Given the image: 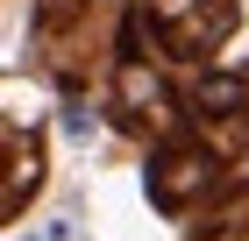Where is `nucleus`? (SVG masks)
Wrapping results in <instances>:
<instances>
[{
  "label": "nucleus",
  "mask_w": 249,
  "mask_h": 241,
  "mask_svg": "<svg viewBox=\"0 0 249 241\" xmlns=\"http://www.w3.org/2000/svg\"><path fill=\"white\" fill-rule=\"evenodd\" d=\"M235 99H242V85H235V78H207V85L192 93V107H235Z\"/></svg>",
  "instance_id": "nucleus-1"
},
{
  "label": "nucleus",
  "mask_w": 249,
  "mask_h": 241,
  "mask_svg": "<svg viewBox=\"0 0 249 241\" xmlns=\"http://www.w3.org/2000/svg\"><path fill=\"white\" fill-rule=\"evenodd\" d=\"M43 241H64V227H50V234H43Z\"/></svg>",
  "instance_id": "nucleus-2"
}]
</instances>
